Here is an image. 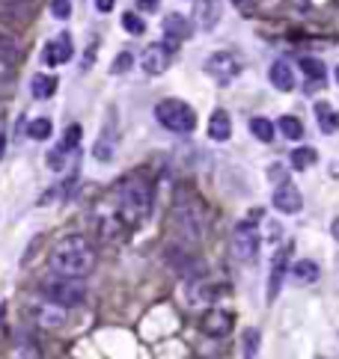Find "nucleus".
<instances>
[{"mask_svg": "<svg viewBox=\"0 0 339 359\" xmlns=\"http://www.w3.org/2000/svg\"><path fill=\"white\" fill-rule=\"evenodd\" d=\"M51 267L57 276H78V280H84V276L95 271V249L84 235H69L54 247Z\"/></svg>", "mask_w": 339, "mask_h": 359, "instance_id": "f257e3e1", "label": "nucleus"}, {"mask_svg": "<svg viewBox=\"0 0 339 359\" xmlns=\"http://www.w3.org/2000/svg\"><path fill=\"white\" fill-rule=\"evenodd\" d=\"M119 217L125 226H140L143 220L149 217L152 211V187L143 182V178H128L122 187H119Z\"/></svg>", "mask_w": 339, "mask_h": 359, "instance_id": "f03ea898", "label": "nucleus"}, {"mask_svg": "<svg viewBox=\"0 0 339 359\" xmlns=\"http://www.w3.org/2000/svg\"><path fill=\"white\" fill-rule=\"evenodd\" d=\"M173 223H176L182 240H187V244H200L205 238V208L196 199L178 202L173 211Z\"/></svg>", "mask_w": 339, "mask_h": 359, "instance_id": "7ed1b4c3", "label": "nucleus"}, {"mask_svg": "<svg viewBox=\"0 0 339 359\" xmlns=\"http://www.w3.org/2000/svg\"><path fill=\"white\" fill-rule=\"evenodd\" d=\"M155 119L173 134H191L196 128V113L178 98H167L155 107Z\"/></svg>", "mask_w": 339, "mask_h": 359, "instance_id": "20e7f679", "label": "nucleus"}, {"mask_svg": "<svg viewBox=\"0 0 339 359\" xmlns=\"http://www.w3.org/2000/svg\"><path fill=\"white\" fill-rule=\"evenodd\" d=\"M42 294L60 306H80L86 297V285L78 280V276H60V280H51L42 285Z\"/></svg>", "mask_w": 339, "mask_h": 359, "instance_id": "39448f33", "label": "nucleus"}, {"mask_svg": "<svg viewBox=\"0 0 339 359\" xmlns=\"http://www.w3.org/2000/svg\"><path fill=\"white\" fill-rule=\"evenodd\" d=\"M232 256L241 264H253L259 258V232L253 229V223H238L232 232Z\"/></svg>", "mask_w": 339, "mask_h": 359, "instance_id": "423d86ee", "label": "nucleus"}, {"mask_svg": "<svg viewBox=\"0 0 339 359\" xmlns=\"http://www.w3.org/2000/svg\"><path fill=\"white\" fill-rule=\"evenodd\" d=\"M205 71H209L211 77H218L220 84H226V80H232L241 71V60L232 51H218L205 60Z\"/></svg>", "mask_w": 339, "mask_h": 359, "instance_id": "0eeeda50", "label": "nucleus"}, {"mask_svg": "<svg viewBox=\"0 0 339 359\" xmlns=\"http://www.w3.org/2000/svg\"><path fill=\"white\" fill-rule=\"evenodd\" d=\"M170 62H173V45L161 42V45H152V48L143 51L140 66H143L146 75H164V71L170 69Z\"/></svg>", "mask_w": 339, "mask_h": 359, "instance_id": "6e6552de", "label": "nucleus"}, {"mask_svg": "<svg viewBox=\"0 0 339 359\" xmlns=\"http://www.w3.org/2000/svg\"><path fill=\"white\" fill-rule=\"evenodd\" d=\"M289 256H292V247H283L280 253H274L271 273H268V291H265V300H268V303H274L277 294H280V288H283L285 271H289Z\"/></svg>", "mask_w": 339, "mask_h": 359, "instance_id": "1a4fd4ad", "label": "nucleus"}, {"mask_svg": "<svg viewBox=\"0 0 339 359\" xmlns=\"http://www.w3.org/2000/svg\"><path fill=\"white\" fill-rule=\"evenodd\" d=\"M271 202H274V208L283 214H298L303 208V196L292 182H280V187H277L271 196Z\"/></svg>", "mask_w": 339, "mask_h": 359, "instance_id": "9d476101", "label": "nucleus"}, {"mask_svg": "<svg viewBox=\"0 0 339 359\" xmlns=\"http://www.w3.org/2000/svg\"><path fill=\"white\" fill-rule=\"evenodd\" d=\"M33 318L42 330H60L62 324H66V306L48 300V303H42V306L33 309Z\"/></svg>", "mask_w": 339, "mask_h": 359, "instance_id": "9b49d317", "label": "nucleus"}, {"mask_svg": "<svg viewBox=\"0 0 339 359\" xmlns=\"http://www.w3.org/2000/svg\"><path fill=\"white\" fill-rule=\"evenodd\" d=\"M229 330H232V315L226 309H209L202 315V333L205 336L223 338V336H229Z\"/></svg>", "mask_w": 339, "mask_h": 359, "instance_id": "f8f14e48", "label": "nucleus"}, {"mask_svg": "<svg viewBox=\"0 0 339 359\" xmlns=\"http://www.w3.org/2000/svg\"><path fill=\"white\" fill-rule=\"evenodd\" d=\"M71 36L69 33H60L54 42L45 45V53H42V60L48 62V66H62V62H69L71 60Z\"/></svg>", "mask_w": 339, "mask_h": 359, "instance_id": "ddd939ff", "label": "nucleus"}, {"mask_svg": "<svg viewBox=\"0 0 339 359\" xmlns=\"http://www.w3.org/2000/svg\"><path fill=\"white\" fill-rule=\"evenodd\" d=\"M220 15H223V0H200V6H196V24L202 30H214Z\"/></svg>", "mask_w": 339, "mask_h": 359, "instance_id": "4468645a", "label": "nucleus"}, {"mask_svg": "<svg viewBox=\"0 0 339 359\" xmlns=\"http://www.w3.org/2000/svg\"><path fill=\"white\" fill-rule=\"evenodd\" d=\"M185 297H187V303H191L194 309H202V306H211L214 288L209 282H202V280H191V282H187V288H185Z\"/></svg>", "mask_w": 339, "mask_h": 359, "instance_id": "2eb2a0df", "label": "nucleus"}, {"mask_svg": "<svg viewBox=\"0 0 339 359\" xmlns=\"http://www.w3.org/2000/svg\"><path fill=\"white\" fill-rule=\"evenodd\" d=\"M164 36H167V42H170V45H178L182 39H187V36H191L187 18H185V15H178V12H170V15L164 18Z\"/></svg>", "mask_w": 339, "mask_h": 359, "instance_id": "dca6fc26", "label": "nucleus"}, {"mask_svg": "<svg viewBox=\"0 0 339 359\" xmlns=\"http://www.w3.org/2000/svg\"><path fill=\"white\" fill-rule=\"evenodd\" d=\"M209 137L218 140V143H226L232 137V119L226 110H214L211 119H209Z\"/></svg>", "mask_w": 339, "mask_h": 359, "instance_id": "f3484780", "label": "nucleus"}, {"mask_svg": "<svg viewBox=\"0 0 339 359\" xmlns=\"http://www.w3.org/2000/svg\"><path fill=\"white\" fill-rule=\"evenodd\" d=\"M268 77H271V84L280 89V92H292L294 89V75H292V66L289 62H283V60H277L271 71H268Z\"/></svg>", "mask_w": 339, "mask_h": 359, "instance_id": "a211bd4d", "label": "nucleus"}, {"mask_svg": "<svg viewBox=\"0 0 339 359\" xmlns=\"http://www.w3.org/2000/svg\"><path fill=\"white\" fill-rule=\"evenodd\" d=\"M113 151H116V128L113 125H104V131H102V137H98V143H95V149H93V155H95V160H110L113 158Z\"/></svg>", "mask_w": 339, "mask_h": 359, "instance_id": "6ab92c4d", "label": "nucleus"}, {"mask_svg": "<svg viewBox=\"0 0 339 359\" xmlns=\"http://www.w3.org/2000/svg\"><path fill=\"white\" fill-rule=\"evenodd\" d=\"M318 264L316 262H309V258H301V262H294L292 264V280L298 282V285H312V282H318Z\"/></svg>", "mask_w": 339, "mask_h": 359, "instance_id": "aec40b11", "label": "nucleus"}, {"mask_svg": "<svg viewBox=\"0 0 339 359\" xmlns=\"http://www.w3.org/2000/svg\"><path fill=\"white\" fill-rule=\"evenodd\" d=\"M30 92H33V98H39V101L51 98L54 92H57V77L54 75H36L33 84H30Z\"/></svg>", "mask_w": 339, "mask_h": 359, "instance_id": "412c9836", "label": "nucleus"}, {"mask_svg": "<svg viewBox=\"0 0 339 359\" xmlns=\"http://www.w3.org/2000/svg\"><path fill=\"white\" fill-rule=\"evenodd\" d=\"M316 119H318V128L325 134H334L339 128V116L334 113V107H330L327 101H318L316 104Z\"/></svg>", "mask_w": 339, "mask_h": 359, "instance_id": "4be33fe9", "label": "nucleus"}, {"mask_svg": "<svg viewBox=\"0 0 339 359\" xmlns=\"http://www.w3.org/2000/svg\"><path fill=\"white\" fill-rule=\"evenodd\" d=\"M247 128H250V134H253L256 140H262V143L274 140V122L265 119V116H253V119L247 122Z\"/></svg>", "mask_w": 339, "mask_h": 359, "instance_id": "5701e85b", "label": "nucleus"}, {"mask_svg": "<svg viewBox=\"0 0 339 359\" xmlns=\"http://www.w3.org/2000/svg\"><path fill=\"white\" fill-rule=\"evenodd\" d=\"M9 359H42L39 345L30 342V338H18L15 347H12V354H9Z\"/></svg>", "mask_w": 339, "mask_h": 359, "instance_id": "b1692460", "label": "nucleus"}, {"mask_svg": "<svg viewBox=\"0 0 339 359\" xmlns=\"http://www.w3.org/2000/svg\"><path fill=\"white\" fill-rule=\"evenodd\" d=\"M316 160H318V151L309 149V146H298L292 151V166L294 169H309Z\"/></svg>", "mask_w": 339, "mask_h": 359, "instance_id": "393cba45", "label": "nucleus"}, {"mask_svg": "<svg viewBox=\"0 0 339 359\" xmlns=\"http://www.w3.org/2000/svg\"><path fill=\"white\" fill-rule=\"evenodd\" d=\"M241 345H244V359H259V345H262V333H259L256 327H250L244 338H241Z\"/></svg>", "mask_w": 339, "mask_h": 359, "instance_id": "a878e982", "label": "nucleus"}, {"mask_svg": "<svg viewBox=\"0 0 339 359\" xmlns=\"http://www.w3.org/2000/svg\"><path fill=\"white\" fill-rule=\"evenodd\" d=\"M51 131H54V125H51V119H33L30 125H27V137L30 140H48L51 137Z\"/></svg>", "mask_w": 339, "mask_h": 359, "instance_id": "bb28decb", "label": "nucleus"}, {"mask_svg": "<svg viewBox=\"0 0 339 359\" xmlns=\"http://www.w3.org/2000/svg\"><path fill=\"white\" fill-rule=\"evenodd\" d=\"M280 131L285 134L289 140H301L303 137V125H301V119H294V116H280Z\"/></svg>", "mask_w": 339, "mask_h": 359, "instance_id": "cd10ccee", "label": "nucleus"}, {"mask_svg": "<svg viewBox=\"0 0 339 359\" xmlns=\"http://www.w3.org/2000/svg\"><path fill=\"white\" fill-rule=\"evenodd\" d=\"M301 69H303V75H307L309 80H321V84H325V62H321V60L303 57L301 60Z\"/></svg>", "mask_w": 339, "mask_h": 359, "instance_id": "c85d7f7f", "label": "nucleus"}, {"mask_svg": "<svg viewBox=\"0 0 339 359\" xmlns=\"http://www.w3.org/2000/svg\"><path fill=\"white\" fill-rule=\"evenodd\" d=\"M122 27L128 30L131 36H143L146 33V24H143V18L137 15V12H125L122 15Z\"/></svg>", "mask_w": 339, "mask_h": 359, "instance_id": "c756f323", "label": "nucleus"}, {"mask_svg": "<svg viewBox=\"0 0 339 359\" xmlns=\"http://www.w3.org/2000/svg\"><path fill=\"white\" fill-rule=\"evenodd\" d=\"M134 66V57H131V51H122L119 57L113 60V66H110V71L113 75H125V71H128Z\"/></svg>", "mask_w": 339, "mask_h": 359, "instance_id": "7c9ffc66", "label": "nucleus"}, {"mask_svg": "<svg viewBox=\"0 0 339 359\" xmlns=\"http://www.w3.org/2000/svg\"><path fill=\"white\" fill-rule=\"evenodd\" d=\"M78 143H80V125H69V128H66V137H62V151H71V149H75L78 146Z\"/></svg>", "mask_w": 339, "mask_h": 359, "instance_id": "2f4dec72", "label": "nucleus"}, {"mask_svg": "<svg viewBox=\"0 0 339 359\" xmlns=\"http://www.w3.org/2000/svg\"><path fill=\"white\" fill-rule=\"evenodd\" d=\"M51 12H54V18L66 21V18L71 15V0H51Z\"/></svg>", "mask_w": 339, "mask_h": 359, "instance_id": "473e14b6", "label": "nucleus"}, {"mask_svg": "<svg viewBox=\"0 0 339 359\" xmlns=\"http://www.w3.org/2000/svg\"><path fill=\"white\" fill-rule=\"evenodd\" d=\"M62 158H66V151H62V149H54L51 155H48V166L60 173V169H62Z\"/></svg>", "mask_w": 339, "mask_h": 359, "instance_id": "72a5a7b5", "label": "nucleus"}, {"mask_svg": "<svg viewBox=\"0 0 339 359\" xmlns=\"http://www.w3.org/2000/svg\"><path fill=\"white\" fill-rule=\"evenodd\" d=\"M9 80H12V62L0 60V86H6Z\"/></svg>", "mask_w": 339, "mask_h": 359, "instance_id": "f704fd0d", "label": "nucleus"}, {"mask_svg": "<svg viewBox=\"0 0 339 359\" xmlns=\"http://www.w3.org/2000/svg\"><path fill=\"white\" fill-rule=\"evenodd\" d=\"M268 178H271V182H285V169L280 164H274L271 169H268Z\"/></svg>", "mask_w": 339, "mask_h": 359, "instance_id": "c9c22d12", "label": "nucleus"}, {"mask_svg": "<svg viewBox=\"0 0 339 359\" xmlns=\"http://www.w3.org/2000/svg\"><path fill=\"white\" fill-rule=\"evenodd\" d=\"M161 0H137V9H143V12H155Z\"/></svg>", "mask_w": 339, "mask_h": 359, "instance_id": "e433bc0d", "label": "nucleus"}, {"mask_svg": "<svg viewBox=\"0 0 339 359\" xmlns=\"http://www.w3.org/2000/svg\"><path fill=\"white\" fill-rule=\"evenodd\" d=\"M113 3H116V0H95V9H98V12H110Z\"/></svg>", "mask_w": 339, "mask_h": 359, "instance_id": "4c0bfd02", "label": "nucleus"}, {"mask_svg": "<svg viewBox=\"0 0 339 359\" xmlns=\"http://www.w3.org/2000/svg\"><path fill=\"white\" fill-rule=\"evenodd\" d=\"M235 6L238 9H250V6H253V0H235Z\"/></svg>", "mask_w": 339, "mask_h": 359, "instance_id": "58836bf2", "label": "nucleus"}, {"mask_svg": "<svg viewBox=\"0 0 339 359\" xmlns=\"http://www.w3.org/2000/svg\"><path fill=\"white\" fill-rule=\"evenodd\" d=\"M330 232H334V238H336V240H339V217H336V220H334V226H330Z\"/></svg>", "mask_w": 339, "mask_h": 359, "instance_id": "ea45409f", "label": "nucleus"}, {"mask_svg": "<svg viewBox=\"0 0 339 359\" xmlns=\"http://www.w3.org/2000/svg\"><path fill=\"white\" fill-rule=\"evenodd\" d=\"M3 149H6V140H3V134H0V158H3Z\"/></svg>", "mask_w": 339, "mask_h": 359, "instance_id": "a19ab883", "label": "nucleus"}, {"mask_svg": "<svg viewBox=\"0 0 339 359\" xmlns=\"http://www.w3.org/2000/svg\"><path fill=\"white\" fill-rule=\"evenodd\" d=\"M336 84H339V66H336Z\"/></svg>", "mask_w": 339, "mask_h": 359, "instance_id": "79ce46f5", "label": "nucleus"}, {"mask_svg": "<svg viewBox=\"0 0 339 359\" xmlns=\"http://www.w3.org/2000/svg\"><path fill=\"white\" fill-rule=\"evenodd\" d=\"M318 359H327V356H318Z\"/></svg>", "mask_w": 339, "mask_h": 359, "instance_id": "37998d69", "label": "nucleus"}]
</instances>
